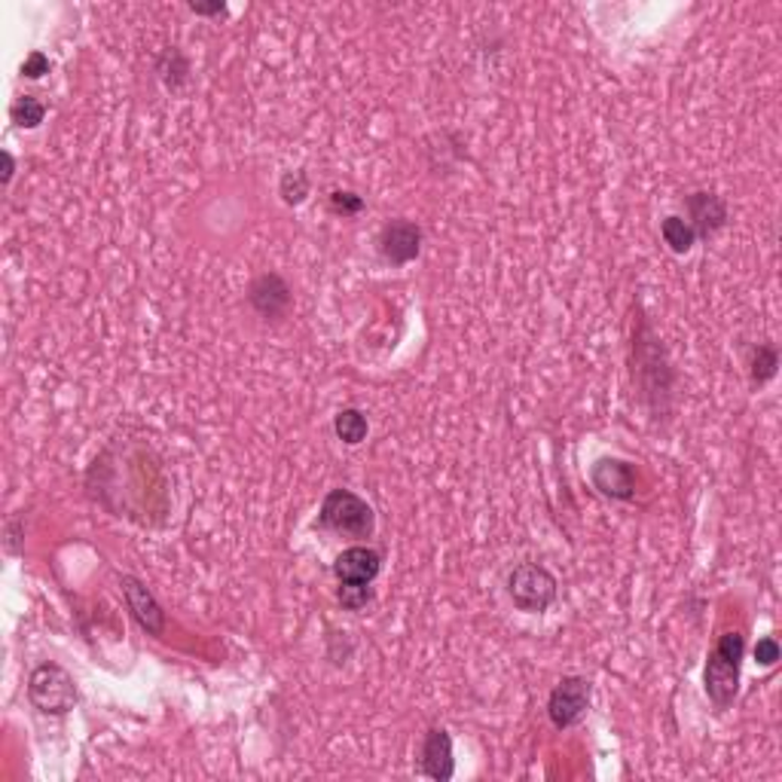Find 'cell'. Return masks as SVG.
<instances>
[{
	"label": "cell",
	"mask_w": 782,
	"mask_h": 782,
	"mask_svg": "<svg viewBox=\"0 0 782 782\" xmlns=\"http://www.w3.org/2000/svg\"><path fill=\"white\" fill-rule=\"evenodd\" d=\"M633 380L642 388V400L651 404V413H666V400L673 395V370L666 364L664 346L645 318L633 334Z\"/></svg>",
	"instance_id": "6da1fadb"
},
{
	"label": "cell",
	"mask_w": 782,
	"mask_h": 782,
	"mask_svg": "<svg viewBox=\"0 0 782 782\" xmlns=\"http://www.w3.org/2000/svg\"><path fill=\"white\" fill-rule=\"evenodd\" d=\"M746 657L743 633H724L707 661V695L715 709H731L739 695V666Z\"/></svg>",
	"instance_id": "7a4b0ae2"
},
{
	"label": "cell",
	"mask_w": 782,
	"mask_h": 782,
	"mask_svg": "<svg viewBox=\"0 0 782 782\" xmlns=\"http://www.w3.org/2000/svg\"><path fill=\"white\" fill-rule=\"evenodd\" d=\"M318 526L334 535L364 541L376 529V517H373V507L361 495H354L349 489H330L322 502Z\"/></svg>",
	"instance_id": "3957f363"
},
{
	"label": "cell",
	"mask_w": 782,
	"mask_h": 782,
	"mask_svg": "<svg viewBox=\"0 0 782 782\" xmlns=\"http://www.w3.org/2000/svg\"><path fill=\"white\" fill-rule=\"evenodd\" d=\"M28 700L44 715H68L80 700L74 676L59 664H40L31 673Z\"/></svg>",
	"instance_id": "277c9868"
},
{
	"label": "cell",
	"mask_w": 782,
	"mask_h": 782,
	"mask_svg": "<svg viewBox=\"0 0 782 782\" xmlns=\"http://www.w3.org/2000/svg\"><path fill=\"white\" fill-rule=\"evenodd\" d=\"M560 584L538 562H523L507 575V596L526 615H545L557 603Z\"/></svg>",
	"instance_id": "5b68a950"
},
{
	"label": "cell",
	"mask_w": 782,
	"mask_h": 782,
	"mask_svg": "<svg viewBox=\"0 0 782 782\" xmlns=\"http://www.w3.org/2000/svg\"><path fill=\"white\" fill-rule=\"evenodd\" d=\"M591 697H593V685L581 676H565V679L557 681V688L550 691L547 697V715H550V724L557 731H569L575 727L587 709H591Z\"/></svg>",
	"instance_id": "8992f818"
},
{
	"label": "cell",
	"mask_w": 782,
	"mask_h": 782,
	"mask_svg": "<svg viewBox=\"0 0 782 782\" xmlns=\"http://www.w3.org/2000/svg\"><path fill=\"white\" fill-rule=\"evenodd\" d=\"M685 211H688L685 221L691 223L697 242L715 238L724 226H727V221H731L727 202H724L719 192L712 190H697L691 192V196H685Z\"/></svg>",
	"instance_id": "52a82bcc"
},
{
	"label": "cell",
	"mask_w": 782,
	"mask_h": 782,
	"mask_svg": "<svg viewBox=\"0 0 782 782\" xmlns=\"http://www.w3.org/2000/svg\"><path fill=\"white\" fill-rule=\"evenodd\" d=\"M248 303L264 322H281L294 306V294H291V284L281 279L279 272H264L252 281Z\"/></svg>",
	"instance_id": "ba28073f"
},
{
	"label": "cell",
	"mask_w": 782,
	"mask_h": 782,
	"mask_svg": "<svg viewBox=\"0 0 782 782\" xmlns=\"http://www.w3.org/2000/svg\"><path fill=\"white\" fill-rule=\"evenodd\" d=\"M422 254V230L413 221H388L380 230V257L392 266L413 264Z\"/></svg>",
	"instance_id": "9c48e42d"
},
{
	"label": "cell",
	"mask_w": 782,
	"mask_h": 782,
	"mask_svg": "<svg viewBox=\"0 0 782 782\" xmlns=\"http://www.w3.org/2000/svg\"><path fill=\"white\" fill-rule=\"evenodd\" d=\"M593 489L611 502H633L635 499V471L623 458H599L591 468Z\"/></svg>",
	"instance_id": "30bf717a"
},
{
	"label": "cell",
	"mask_w": 782,
	"mask_h": 782,
	"mask_svg": "<svg viewBox=\"0 0 782 782\" xmlns=\"http://www.w3.org/2000/svg\"><path fill=\"white\" fill-rule=\"evenodd\" d=\"M122 584V596H126V606L132 611V618L138 620L141 630H148L150 635H163L165 633V611L163 606L156 603V596L132 575L119 577Z\"/></svg>",
	"instance_id": "8fae6325"
},
{
	"label": "cell",
	"mask_w": 782,
	"mask_h": 782,
	"mask_svg": "<svg viewBox=\"0 0 782 782\" xmlns=\"http://www.w3.org/2000/svg\"><path fill=\"white\" fill-rule=\"evenodd\" d=\"M422 773L434 782H450L456 773V758H453V737L443 727H431L422 739Z\"/></svg>",
	"instance_id": "7c38bea8"
},
{
	"label": "cell",
	"mask_w": 782,
	"mask_h": 782,
	"mask_svg": "<svg viewBox=\"0 0 782 782\" xmlns=\"http://www.w3.org/2000/svg\"><path fill=\"white\" fill-rule=\"evenodd\" d=\"M380 572H383L380 550L364 545H354L349 547V550H342L337 562H334V575L340 577V581H352V584H373Z\"/></svg>",
	"instance_id": "4fadbf2b"
},
{
	"label": "cell",
	"mask_w": 782,
	"mask_h": 782,
	"mask_svg": "<svg viewBox=\"0 0 782 782\" xmlns=\"http://www.w3.org/2000/svg\"><path fill=\"white\" fill-rule=\"evenodd\" d=\"M156 74H160L168 92H184L190 83V61L177 46H165L160 59H156Z\"/></svg>",
	"instance_id": "5bb4252c"
},
{
	"label": "cell",
	"mask_w": 782,
	"mask_h": 782,
	"mask_svg": "<svg viewBox=\"0 0 782 782\" xmlns=\"http://www.w3.org/2000/svg\"><path fill=\"white\" fill-rule=\"evenodd\" d=\"M780 370V349L773 342H758L752 352V364H749V380L755 388L768 385Z\"/></svg>",
	"instance_id": "9a60e30c"
},
{
	"label": "cell",
	"mask_w": 782,
	"mask_h": 782,
	"mask_svg": "<svg viewBox=\"0 0 782 782\" xmlns=\"http://www.w3.org/2000/svg\"><path fill=\"white\" fill-rule=\"evenodd\" d=\"M661 236H664V242L669 245V252L673 254H691V248L697 245L691 223L679 218V214H669V218L661 221Z\"/></svg>",
	"instance_id": "2e32d148"
},
{
	"label": "cell",
	"mask_w": 782,
	"mask_h": 782,
	"mask_svg": "<svg viewBox=\"0 0 782 782\" xmlns=\"http://www.w3.org/2000/svg\"><path fill=\"white\" fill-rule=\"evenodd\" d=\"M334 431H337V437H340L342 443H349V446H358V443L367 437L370 431V422L367 416L361 413V410H340V413L334 416Z\"/></svg>",
	"instance_id": "e0dca14e"
},
{
	"label": "cell",
	"mask_w": 782,
	"mask_h": 782,
	"mask_svg": "<svg viewBox=\"0 0 782 782\" xmlns=\"http://www.w3.org/2000/svg\"><path fill=\"white\" fill-rule=\"evenodd\" d=\"M310 175L303 168H294V172H284L279 180V196L284 206H303L310 199Z\"/></svg>",
	"instance_id": "ac0fdd59"
},
{
	"label": "cell",
	"mask_w": 782,
	"mask_h": 782,
	"mask_svg": "<svg viewBox=\"0 0 782 782\" xmlns=\"http://www.w3.org/2000/svg\"><path fill=\"white\" fill-rule=\"evenodd\" d=\"M10 117H13L19 129H37L46 117V104L37 102L34 95H22V98L10 107Z\"/></svg>",
	"instance_id": "d6986e66"
},
{
	"label": "cell",
	"mask_w": 782,
	"mask_h": 782,
	"mask_svg": "<svg viewBox=\"0 0 782 782\" xmlns=\"http://www.w3.org/2000/svg\"><path fill=\"white\" fill-rule=\"evenodd\" d=\"M337 599L346 611H361L367 608V603H373V587L370 584H352V581H340V591Z\"/></svg>",
	"instance_id": "ffe728a7"
},
{
	"label": "cell",
	"mask_w": 782,
	"mask_h": 782,
	"mask_svg": "<svg viewBox=\"0 0 782 782\" xmlns=\"http://www.w3.org/2000/svg\"><path fill=\"white\" fill-rule=\"evenodd\" d=\"M364 196H358V192L352 190H334L330 192V211L334 214H342V218H354V214H361L364 211Z\"/></svg>",
	"instance_id": "44dd1931"
},
{
	"label": "cell",
	"mask_w": 782,
	"mask_h": 782,
	"mask_svg": "<svg viewBox=\"0 0 782 782\" xmlns=\"http://www.w3.org/2000/svg\"><path fill=\"white\" fill-rule=\"evenodd\" d=\"M782 657L780 651V642L773 639V635H765V639H758V645H755V661L761 666H777V661Z\"/></svg>",
	"instance_id": "7402d4cb"
},
{
	"label": "cell",
	"mask_w": 782,
	"mask_h": 782,
	"mask_svg": "<svg viewBox=\"0 0 782 782\" xmlns=\"http://www.w3.org/2000/svg\"><path fill=\"white\" fill-rule=\"evenodd\" d=\"M49 71H52V61L44 52H31L28 59L22 61V77H28V80H40Z\"/></svg>",
	"instance_id": "603a6c76"
},
{
	"label": "cell",
	"mask_w": 782,
	"mask_h": 782,
	"mask_svg": "<svg viewBox=\"0 0 782 782\" xmlns=\"http://www.w3.org/2000/svg\"><path fill=\"white\" fill-rule=\"evenodd\" d=\"M190 13L196 15H226V3L214 0V3H190Z\"/></svg>",
	"instance_id": "cb8c5ba5"
},
{
	"label": "cell",
	"mask_w": 782,
	"mask_h": 782,
	"mask_svg": "<svg viewBox=\"0 0 782 782\" xmlns=\"http://www.w3.org/2000/svg\"><path fill=\"white\" fill-rule=\"evenodd\" d=\"M13 175H15L13 153H10V150H3V177H0V184H3V187H10V180H13Z\"/></svg>",
	"instance_id": "d4e9b609"
}]
</instances>
